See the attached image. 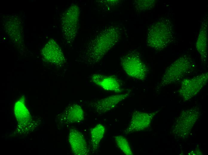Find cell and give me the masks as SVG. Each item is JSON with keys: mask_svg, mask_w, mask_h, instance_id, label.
<instances>
[{"mask_svg": "<svg viewBox=\"0 0 208 155\" xmlns=\"http://www.w3.org/2000/svg\"><path fill=\"white\" fill-rule=\"evenodd\" d=\"M119 32L117 28L110 27L91 41L85 53L86 59L88 63H95L103 58L119 40Z\"/></svg>", "mask_w": 208, "mask_h": 155, "instance_id": "cell-1", "label": "cell"}, {"mask_svg": "<svg viewBox=\"0 0 208 155\" xmlns=\"http://www.w3.org/2000/svg\"><path fill=\"white\" fill-rule=\"evenodd\" d=\"M196 65L189 56L183 55L179 57L165 69L159 87H161L182 80L194 70Z\"/></svg>", "mask_w": 208, "mask_h": 155, "instance_id": "cell-2", "label": "cell"}, {"mask_svg": "<svg viewBox=\"0 0 208 155\" xmlns=\"http://www.w3.org/2000/svg\"><path fill=\"white\" fill-rule=\"evenodd\" d=\"M172 24L169 20L163 18L155 22L148 30L147 44L150 48L160 50L173 41Z\"/></svg>", "mask_w": 208, "mask_h": 155, "instance_id": "cell-3", "label": "cell"}, {"mask_svg": "<svg viewBox=\"0 0 208 155\" xmlns=\"http://www.w3.org/2000/svg\"><path fill=\"white\" fill-rule=\"evenodd\" d=\"M120 64L129 77L142 81L146 78L148 68L136 52L132 51L125 54L121 58Z\"/></svg>", "mask_w": 208, "mask_h": 155, "instance_id": "cell-4", "label": "cell"}, {"mask_svg": "<svg viewBox=\"0 0 208 155\" xmlns=\"http://www.w3.org/2000/svg\"><path fill=\"white\" fill-rule=\"evenodd\" d=\"M208 80L207 72L190 78L183 79L179 90L180 94L186 100L196 95L205 86Z\"/></svg>", "mask_w": 208, "mask_h": 155, "instance_id": "cell-5", "label": "cell"}, {"mask_svg": "<svg viewBox=\"0 0 208 155\" xmlns=\"http://www.w3.org/2000/svg\"><path fill=\"white\" fill-rule=\"evenodd\" d=\"M130 92L119 93L95 100L90 104L98 114L105 113L114 109L120 102L130 95Z\"/></svg>", "mask_w": 208, "mask_h": 155, "instance_id": "cell-6", "label": "cell"}, {"mask_svg": "<svg viewBox=\"0 0 208 155\" xmlns=\"http://www.w3.org/2000/svg\"><path fill=\"white\" fill-rule=\"evenodd\" d=\"M157 111L152 112H145L136 111L132 115L131 121L123 133L128 134L144 129L149 125Z\"/></svg>", "mask_w": 208, "mask_h": 155, "instance_id": "cell-7", "label": "cell"}, {"mask_svg": "<svg viewBox=\"0 0 208 155\" xmlns=\"http://www.w3.org/2000/svg\"><path fill=\"white\" fill-rule=\"evenodd\" d=\"M91 80L105 90L117 93L123 91L120 81L115 76L95 74L91 76Z\"/></svg>", "mask_w": 208, "mask_h": 155, "instance_id": "cell-8", "label": "cell"}, {"mask_svg": "<svg viewBox=\"0 0 208 155\" xmlns=\"http://www.w3.org/2000/svg\"><path fill=\"white\" fill-rule=\"evenodd\" d=\"M79 9L76 5H72L67 10L64 20L65 27L66 35L68 39L73 41L75 37L77 30Z\"/></svg>", "mask_w": 208, "mask_h": 155, "instance_id": "cell-9", "label": "cell"}, {"mask_svg": "<svg viewBox=\"0 0 208 155\" xmlns=\"http://www.w3.org/2000/svg\"><path fill=\"white\" fill-rule=\"evenodd\" d=\"M68 141L73 154L75 155H87L89 149L83 134L75 128L70 130Z\"/></svg>", "mask_w": 208, "mask_h": 155, "instance_id": "cell-10", "label": "cell"}, {"mask_svg": "<svg viewBox=\"0 0 208 155\" xmlns=\"http://www.w3.org/2000/svg\"><path fill=\"white\" fill-rule=\"evenodd\" d=\"M84 118V111L81 106L74 104L68 107L59 118L62 123L71 124L81 122Z\"/></svg>", "mask_w": 208, "mask_h": 155, "instance_id": "cell-11", "label": "cell"}, {"mask_svg": "<svg viewBox=\"0 0 208 155\" xmlns=\"http://www.w3.org/2000/svg\"><path fill=\"white\" fill-rule=\"evenodd\" d=\"M196 41V48L199 52L202 62L206 63L207 59V22H202Z\"/></svg>", "mask_w": 208, "mask_h": 155, "instance_id": "cell-12", "label": "cell"}, {"mask_svg": "<svg viewBox=\"0 0 208 155\" xmlns=\"http://www.w3.org/2000/svg\"><path fill=\"white\" fill-rule=\"evenodd\" d=\"M48 61L56 65H60L65 62V59L62 51L55 43L49 44L46 51Z\"/></svg>", "mask_w": 208, "mask_h": 155, "instance_id": "cell-13", "label": "cell"}, {"mask_svg": "<svg viewBox=\"0 0 208 155\" xmlns=\"http://www.w3.org/2000/svg\"><path fill=\"white\" fill-rule=\"evenodd\" d=\"M105 128L103 125L98 124L92 128L90 132L91 141L93 151H96L105 132Z\"/></svg>", "mask_w": 208, "mask_h": 155, "instance_id": "cell-14", "label": "cell"}, {"mask_svg": "<svg viewBox=\"0 0 208 155\" xmlns=\"http://www.w3.org/2000/svg\"><path fill=\"white\" fill-rule=\"evenodd\" d=\"M114 138L117 146L124 154L133 155L129 142L126 138L120 135L115 136Z\"/></svg>", "mask_w": 208, "mask_h": 155, "instance_id": "cell-15", "label": "cell"}]
</instances>
